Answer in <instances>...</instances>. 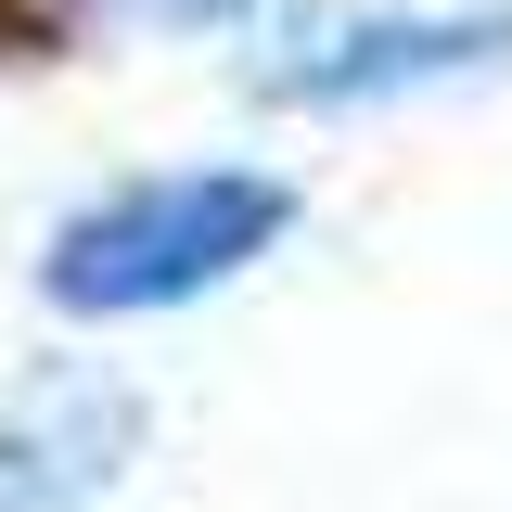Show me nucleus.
<instances>
[{
	"label": "nucleus",
	"instance_id": "f257e3e1",
	"mask_svg": "<svg viewBox=\"0 0 512 512\" xmlns=\"http://www.w3.org/2000/svg\"><path fill=\"white\" fill-rule=\"evenodd\" d=\"M295 218H308V192L282 167H141V180H103L77 218H52L39 295L64 320H154L244 282Z\"/></svg>",
	"mask_w": 512,
	"mask_h": 512
},
{
	"label": "nucleus",
	"instance_id": "f03ea898",
	"mask_svg": "<svg viewBox=\"0 0 512 512\" xmlns=\"http://www.w3.org/2000/svg\"><path fill=\"white\" fill-rule=\"evenodd\" d=\"M512 52L500 13H295L256 52V103L282 116H359V103H410L448 77H487Z\"/></svg>",
	"mask_w": 512,
	"mask_h": 512
},
{
	"label": "nucleus",
	"instance_id": "7ed1b4c3",
	"mask_svg": "<svg viewBox=\"0 0 512 512\" xmlns=\"http://www.w3.org/2000/svg\"><path fill=\"white\" fill-rule=\"evenodd\" d=\"M141 384L90 372V359H52L0 397V512H103L141 461Z\"/></svg>",
	"mask_w": 512,
	"mask_h": 512
},
{
	"label": "nucleus",
	"instance_id": "20e7f679",
	"mask_svg": "<svg viewBox=\"0 0 512 512\" xmlns=\"http://www.w3.org/2000/svg\"><path fill=\"white\" fill-rule=\"evenodd\" d=\"M90 26H128V39H205V26H244L256 0H77Z\"/></svg>",
	"mask_w": 512,
	"mask_h": 512
}]
</instances>
